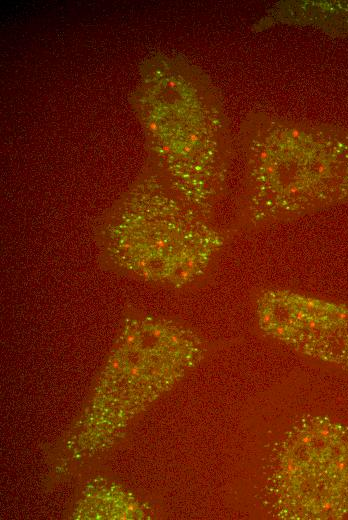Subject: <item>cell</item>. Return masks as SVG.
<instances>
[{"label": "cell", "instance_id": "cell-1", "mask_svg": "<svg viewBox=\"0 0 348 520\" xmlns=\"http://www.w3.org/2000/svg\"><path fill=\"white\" fill-rule=\"evenodd\" d=\"M244 226L348 203V127L253 112L244 120Z\"/></svg>", "mask_w": 348, "mask_h": 520}, {"label": "cell", "instance_id": "cell-2", "mask_svg": "<svg viewBox=\"0 0 348 520\" xmlns=\"http://www.w3.org/2000/svg\"><path fill=\"white\" fill-rule=\"evenodd\" d=\"M260 329L298 353L348 372V307L271 288L256 299Z\"/></svg>", "mask_w": 348, "mask_h": 520}]
</instances>
